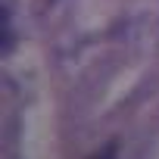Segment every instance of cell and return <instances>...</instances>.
Masks as SVG:
<instances>
[{
    "instance_id": "6da1fadb",
    "label": "cell",
    "mask_w": 159,
    "mask_h": 159,
    "mask_svg": "<svg viewBox=\"0 0 159 159\" xmlns=\"http://www.w3.org/2000/svg\"><path fill=\"white\" fill-rule=\"evenodd\" d=\"M13 50V16L10 10H3V53Z\"/></svg>"
},
{
    "instance_id": "7a4b0ae2",
    "label": "cell",
    "mask_w": 159,
    "mask_h": 159,
    "mask_svg": "<svg viewBox=\"0 0 159 159\" xmlns=\"http://www.w3.org/2000/svg\"><path fill=\"white\" fill-rule=\"evenodd\" d=\"M88 159H119V140H109L106 147H100V150L91 153Z\"/></svg>"
}]
</instances>
